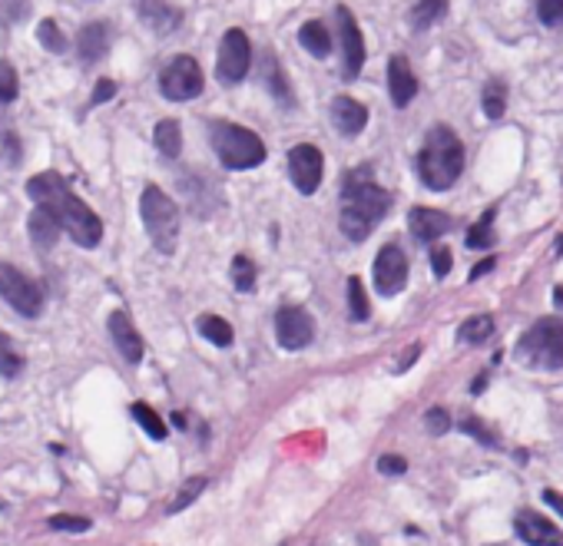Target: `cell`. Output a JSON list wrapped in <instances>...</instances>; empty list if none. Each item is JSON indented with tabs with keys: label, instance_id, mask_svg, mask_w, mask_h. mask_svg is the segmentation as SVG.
Segmentation results:
<instances>
[{
	"label": "cell",
	"instance_id": "cell-1",
	"mask_svg": "<svg viewBox=\"0 0 563 546\" xmlns=\"http://www.w3.org/2000/svg\"><path fill=\"white\" fill-rule=\"evenodd\" d=\"M27 196L47 209L60 225L63 232H70V239L79 246V249H97L100 239H103V222L100 215L79 199L70 193L66 179L60 173H37L27 179Z\"/></svg>",
	"mask_w": 563,
	"mask_h": 546
},
{
	"label": "cell",
	"instance_id": "cell-2",
	"mask_svg": "<svg viewBox=\"0 0 563 546\" xmlns=\"http://www.w3.org/2000/svg\"><path fill=\"white\" fill-rule=\"evenodd\" d=\"M391 209V196L388 189H381L375 183V170L371 163L345 173V183H342V232L348 243H365L371 236V228L388 215Z\"/></svg>",
	"mask_w": 563,
	"mask_h": 546
},
{
	"label": "cell",
	"instance_id": "cell-3",
	"mask_svg": "<svg viewBox=\"0 0 563 546\" xmlns=\"http://www.w3.org/2000/svg\"><path fill=\"white\" fill-rule=\"evenodd\" d=\"M464 173V142L451 126H431L418 156V176L428 189L444 193Z\"/></svg>",
	"mask_w": 563,
	"mask_h": 546
},
{
	"label": "cell",
	"instance_id": "cell-4",
	"mask_svg": "<svg viewBox=\"0 0 563 546\" xmlns=\"http://www.w3.org/2000/svg\"><path fill=\"white\" fill-rule=\"evenodd\" d=\"M209 142L225 170L238 173V170H256L266 163V142L238 123H225V120L209 123Z\"/></svg>",
	"mask_w": 563,
	"mask_h": 546
},
{
	"label": "cell",
	"instance_id": "cell-5",
	"mask_svg": "<svg viewBox=\"0 0 563 546\" xmlns=\"http://www.w3.org/2000/svg\"><path fill=\"white\" fill-rule=\"evenodd\" d=\"M139 215L156 252L173 256L180 243V206L159 186H146L139 196Z\"/></svg>",
	"mask_w": 563,
	"mask_h": 546
},
{
	"label": "cell",
	"instance_id": "cell-6",
	"mask_svg": "<svg viewBox=\"0 0 563 546\" xmlns=\"http://www.w3.org/2000/svg\"><path fill=\"white\" fill-rule=\"evenodd\" d=\"M514 358L524 368H534V371H560L563 368V322L560 319L534 322L521 335V342L514 348Z\"/></svg>",
	"mask_w": 563,
	"mask_h": 546
},
{
	"label": "cell",
	"instance_id": "cell-7",
	"mask_svg": "<svg viewBox=\"0 0 563 546\" xmlns=\"http://www.w3.org/2000/svg\"><path fill=\"white\" fill-rule=\"evenodd\" d=\"M203 66L189 53H176L163 70H159V94L170 103H186L203 94Z\"/></svg>",
	"mask_w": 563,
	"mask_h": 546
},
{
	"label": "cell",
	"instance_id": "cell-8",
	"mask_svg": "<svg viewBox=\"0 0 563 546\" xmlns=\"http://www.w3.org/2000/svg\"><path fill=\"white\" fill-rule=\"evenodd\" d=\"M0 298H4L24 319H37L44 311L40 285L34 278H27L21 269H14L11 262H0Z\"/></svg>",
	"mask_w": 563,
	"mask_h": 546
},
{
	"label": "cell",
	"instance_id": "cell-9",
	"mask_svg": "<svg viewBox=\"0 0 563 546\" xmlns=\"http://www.w3.org/2000/svg\"><path fill=\"white\" fill-rule=\"evenodd\" d=\"M253 66V47H249V37L232 27L225 30L222 44H219V60H216V76L222 84H243L246 80V73Z\"/></svg>",
	"mask_w": 563,
	"mask_h": 546
},
{
	"label": "cell",
	"instance_id": "cell-10",
	"mask_svg": "<svg viewBox=\"0 0 563 546\" xmlns=\"http://www.w3.org/2000/svg\"><path fill=\"white\" fill-rule=\"evenodd\" d=\"M289 176L302 196H311L318 189L321 176H326V156H321V149L311 142H298L289 152Z\"/></svg>",
	"mask_w": 563,
	"mask_h": 546
},
{
	"label": "cell",
	"instance_id": "cell-11",
	"mask_svg": "<svg viewBox=\"0 0 563 546\" xmlns=\"http://www.w3.org/2000/svg\"><path fill=\"white\" fill-rule=\"evenodd\" d=\"M371 275H375L378 295H384V298H391V295H397L401 288H405V285H408V259H405V252H401V246L388 243V246L375 256Z\"/></svg>",
	"mask_w": 563,
	"mask_h": 546
},
{
	"label": "cell",
	"instance_id": "cell-12",
	"mask_svg": "<svg viewBox=\"0 0 563 546\" xmlns=\"http://www.w3.org/2000/svg\"><path fill=\"white\" fill-rule=\"evenodd\" d=\"M335 21H339V34H342V76L345 80H355L365 66V37H362L355 14L345 4L335 8Z\"/></svg>",
	"mask_w": 563,
	"mask_h": 546
},
{
	"label": "cell",
	"instance_id": "cell-13",
	"mask_svg": "<svg viewBox=\"0 0 563 546\" xmlns=\"http://www.w3.org/2000/svg\"><path fill=\"white\" fill-rule=\"evenodd\" d=\"M276 338L285 351H302L305 345H311L315 338V325H311V315L298 305H285L279 308L276 315Z\"/></svg>",
	"mask_w": 563,
	"mask_h": 546
},
{
	"label": "cell",
	"instance_id": "cell-14",
	"mask_svg": "<svg viewBox=\"0 0 563 546\" xmlns=\"http://www.w3.org/2000/svg\"><path fill=\"white\" fill-rule=\"evenodd\" d=\"M514 533L527 543V546H563V530L553 526L543 513L537 510H521L514 517Z\"/></svg>",
	"mask_w": 563,
	"mask_h": 546
},
{
	"label": "cell",
	"instance_id": "cell-15",
	"mask_svg": "<svg viewBox=\"0 0 563 546\" xmlns=\"http://www.w3.org/2000/svg\"><path fill=\"white\" fill-rule=\"evenodd\" d=\"M388 90H391V103L397 110H405L418 97V76L405 53H394L388 60Z\"/></svg>",
	"mask_w": 563,
	"mask_h": 546
},
{
	"label": "cell",
	"instance_id": "cell-16",
	"mask_svg": "<svg viewBox=\"0 0 563 546\" xmlns=\"http://www.w3.org/2000/svg\"><path fill=\"white\" fill-rule=\"evenodd\" d=\"M408 228H412V236L418 243H435L441 236H448V232L454 228V219L438 212V209H425V206H415L412 215H408Z\"/></svg>",
	"mask_w": 563,
	"mask_h": 546
},
{
	"label": "cell",
	"instance_id": "cell-17",
	"mask_svg": "<svg viewBox=\"0 0 563 546\" xmlns=\"http://www.w3.org/2000/svg\"><path fill=\"white\" fill-rule=\"evenodd\" d=\"M110 338H113L117 351H120L130 364H139V361H143V338H139V332L133 328V322H130L126 311H113V315H110Z\"/></svg>",
	"mask_w": 563,
	"mask_h": 546
},
{
	"label": "cell",
	"instance_id": "cell-18",
	"mask_svg": "<svg viewBox=\"0 0 563 546\" xmlns=\"http://www.w3.org/2000/svg\"><path fill=\"white\" fill-rule=\"evenodd\" d=\"M332 123H335L339 133L358 136L368 126V110L358 100H352V97H335L332 100Z\"/></svg>",
	"mask_w": 563,
	"mask_h": 546
},
{
	"label": "cell",
	"instance_id": "cell-19",
	"mask_svg": "<svg viewBox=\"0 0 563 546\" xmlns=\"http://www.w3.org/2000/svg\"><path fill=\"white\" fill-rule=\"evenodd\" d=\"M27 232H30V243L37 246V252H50L53 246H57V239H60V232H63V225L47 212V209H34L30 212V219H27Z\"/></svg>",
	"mask_w": 563,
	"mask_h": 546
},
{
	"label": "cell",
	"instance_id": "cell-20",
	"mask_svg": "<svg viewBox=\"0 0 563 546\" xmlns=\"http://www.w3.org/2000/svg\"><path fill=\"white\" fill-rule=\"evenodd\" d=\"M76 50L79 57H84V63H97L107 57L110 50V27L107 24H87L84 30H79V40H76Z\"/></svg>",
	"mask_w": 563,
	"mask_h": 546
},
{
	"label": "cell",
	"instance_id": "cell-21",
	"mask_svg": "<svg viewBox=\"0 0 563 546\" xmlns=\"http://www.w3.org/2000/svg\"><path fill=\"white\" fill-rule=\"evenodd\" d=\"M298 44H302L311 57H318V60H326V57L332 53V34L326 30V24H321V21H308V24H302V30H298Z\"/></svg>",
	"mask_w": 563,
	"mask_h": 546
},
{
	"label": "cell",
	"instance_id": "cell-22",
	"mask_svg": "<svg viewBox=\"0 0 563 546\" xmlns=\"http://www.w3.org/2000/svg\"><path fill=\"white\" fill-rule=\"evenodd\" d=\"M152 139H156V149L167 156V160H176L183 152V129L176 120H159L156 129H152Z\"/></svg>",
	"mask_w": 563,
	"mask_h": 546
},
{
	"label": "cell",
	"instance_id": "cell-23",
	"mask_svg": "<svg viewBox=\"0 0 563 546\" xmlns=\"http://www.w3.org/2000/svg\"><path fill=\"white\" fill-rule=\"evenodd\" d=\"M196 328H199V335L206 338V342H212L216 348H229L232 345V325L225 322V319H219V315H203L199 322H196Z\"/></svg>",
	"mask_w": 563,
	"mask_h": 546
},
{
	"label": "cell",
	"instance_id": "cell-24",
	"mask_svg": "<svg viewBox=\"0 0 563 546\" xmlns=\"http://www.w3.org/2000/svg\"><path fill=\"white\" fill-rule=\"evenodd\" d=\"M444 14H448V0H418L415 11H412V27L428 30L438 21H444Z\"/></svg>",
	"mask_w": 563,
	"mask_h": 546
},
{
	"label": "cell",
	"instance_id": "cell-25",
	"mask_svg": "<svg viewBox=\"0 0 563 546\" xmlns=\"http://www.w3.org/2000/svg\"><path fill=\"white\" fill-rule=\"evenodd\" d=\"M143 17L156 27V34H170L180 24V11H170L159 0H143Z\"/></svg>",
	"mask_w": 563,
	"mask_h": 546
},
{
	"label": "cell",
	"instance_id": "cell-26",
	"mask_svg": "<svg viewBox=\"0 0 563 546\" xmlns=\"http://www.w3.org/2000/svg\"><path fill=\"white\" fill-rule=\"evenodd\" d=\"M494 209H488L485 215H480V222L477 225H470V232H467V246L470 249H491L494 243H498V236H494Z\"/></svg>",
	"mask_w": 563,
	"mask_h": 546
},
{
	"label": "cell",
	"instance_id": "cell-27",
	"mask_svg": "<svg viewBox=\"0 0 563 546\" xmlns=\"http://www.w3.org/2000/svg\"><path fill=\"white\" fill-rule=\"evenodd\" d=\"M491 335H494V322L488 315H474L457 328V342H464V345H480V342H488Z\"/></svg>",
	"mask_w": 563,
	"mask_h": 546
},
{
	"label": "cell",
	"instance_id": "cell-28",
	"mask_svg": "<svg viewBox=\"0 0 563 546\" xmlns=\"http://www.w3.org/2000/svg\"><path fill=\"white\" fill-rule=\"evenodd\" d=\"M130 411H133L136 424H139V427H143V431H146V434H149L152 440H167V434H170V431H167L163 418H159V414H156V411H152L149 405L136 401V405H133Z\"/></svg>",
	"mask_w": 563,
	"mask_h": 546
},
{
	"label": "cell",
	"instance_id": "cell-29",
	"mask_svg": "<svg viewBox=\"0 0 563 546\" xmlns=\"http://www.w3.org/2000/svg\"><path fill=\"white\" fill-rule=\"evenodd\" d=\"M480 107H485L488 120H501L507 110V87L504 84H488L485 94H480Z\"/></svg>",
	"mask_w": 563,
	"mask_h": 546
},
{
	"label": "cell",
	"instance_id": "cell-30",
	"mask_svg": "<svg viewBox=\"0 0 563 546\" xmlns=\"http://www.w3.org/2000/svg\"><path fill=\"white\" fill-rule=\"evenodd\" d=\"M24 371V355L14 348V342L0 332V374L4 377H17Z\"/></svg>",
	"mask_w": 563,
	"mask_h": 546
},
{
	"label": "cell",
	"instance_id": "cell-31",
	"mask_svg": "<svg viewBox=\"0 0 563 546\" xmlns=\"http://www.w3.org/2000/svg\"><path fill=\"white\" fill-rule=\"evenodd\" d=\"M21 94V80H17V70L11 60H0V107L14 103Z\"/></svg>",
	"mask_w": 563,
	"mask_h": 546
},
{
	"label": "cell",
	"instance_id": "cell-32",
	"mask_svg": "<svg viewBox=\"0 0 563 546\" xmlns=\"http://www.w3.org/2000/svg\"><path fill=\"white\" fill-rule=\"evenodd\" d=\"M348 311H352V322H368V295L362 288V278L352 275L348 278Z\"/></svg>",
	"mask_w": 563,
	"mask_h": 546
},
{
	"label": "cell",
	"instance_id": "cell-33",
	"mask_svg": "<svg viewBox=\"0 0 563 546\" xmlns=\"http://www.w3.org/2000/svg\"><path fill=\"white\" fill-rule=\"evenodd\" d=\"M206 484H209L206 477H189V481L183 484V491L173 497V504L167 507V513H170V517H173V513H183V510H186V507H189L203 491H206Z\"/></svg>",
	"mask_w": 563,
	"mask_h": 546
},
{
	"label": "cell",
	"instance_id": "cell-34",
	"mask_svg": "<svg viewBox=\"0 0 563 546\" xmlns=\"http://www.w3.org/2000/svg\"><path fill=\"white\" fill-rule=\"evenodd\" d=\"M232 285L238 291H253L256 288V265H253V259H246V256L232 259Z\"/></svg>",
	"mask_w": 563,
	"mask_h": 546
},
{
	"label": "cell",
	"instance_id": "cell-35",
	"mask_svg": "<svg viewBox=\"0 0 563 546\" xmlns=\"http://www.w3.org/2000/svg\"><path fill=\"white\" fill-rule=\"evenodd\" d=\"M37 40H40V47L50 50V53H66V37H63V30L57 27V21H40Z\"/></svg>",
	"mask_w": 563,
	"mask_h": 546
},
{
	"label": "cell",
	"instance_id": "cell-36",
	"mask_svg": "<svg viewBox=\"0 0 563 546\" xmlns=\"http://www.w3.org/2000/svg\"><path fill=\"white\" fill-rule=\"evenodd\" d=\"M262 70H266V80H269V87H272V94L282 100V103H289L292 97H289V87H285V76H282V70H279V63H276V57L272 53H266V60H262Z\"/></svg>",
	"mask_w": 563,
	"mask_h": 546
},
{
	"label": "cell",
	"instance_id": "cell-37",
	"mask_svg": "<svg viewBox=\"0 0 563 546\" xmlns=\"http://www.w3.org/2000/svg\"><path fill=\"white\" fill-rule=\"evenodd\" d=\"M47 526L50 530H60V533H87L94 523L87 520V517H70V513H53L50 520H47Z\"/></svg>",
	"mask_w": 563,
	"mask_h": 546
},
{
	"label": "cell",
	"instance_id": "cell-38",
	"mask_svg": "<svg viewBox=\"0 0 563 546\" xmlns=\"http://www.w3.org/2000/svg\"><path fill=\"white\" fill-rule=\"evenodd\" d=\"M537 17L543 27H563V0H537Z\"/></svg>",
	"mask_w": 563,
	"mask_h": 546
},
{
	"label": "cell",
	"instance_id": "cell-39",
	"mask_svg": "<svg viewBox=\"0 0 563 546\" xmlns=\"http://www.w3.org/2000/svg\"><path fill=\"white\" fill-rule=\"evenodd\" d=\"M405 471H408V460L401 457V454H384L378 460V474H384V477H401Z\"/></svg>",
	"mask_w": 563,
	"mask_h": 546
},
{
	"label": "cell",
	"instance_id": "cell-40",
	"mask_svg": "<svg viewBox=\"0 0 563 546\" xmlns=\"http://www.w3.org/2000/svg\"><path fill=\"white\" fill-rule=\"evenodd\" d=\"M425 427H428V434L441 437V434H448V427H451V414H448L444 408H431V411L425 414Z\"/></svg>",
	"mask_w": 563,
	"mask_h": 546
},
{
	"label": "cell",
	"instance_id": "cell-41",
	"mask_svg": "<svg viewBox=\"0 0 563 546\" xmlns=\"http://www.w3.org/2000/svg\"><path fill=\"white\" fill-rule=\"evenodd\" d=\"M461 431L464 434H470V437H477L480 444H488V447H494L498 444V434H491L485 424H480V421H474V418H467V421H461Z\"/></svg>",
	"mask_w": 563,
	"mask_h": 546
},
{
	"label": "cell",
	"instance_id": "cell-42",
	"mask_svg": "<svg viewBox=\"0 0 563 546\" xmlns=\"http://www.w3.org/2000/svg\"><path fill=\"white\" fill-rule=\"evenodd\" d=\"M0 11H4V21H24L27 17V0H0Z\"/></svg>",
	"mask_w": 563,
	"mask_h": 546
},
{
	"label": "cell",
	"instance_id": "cell-43",
	"mask_svg": "<svg viewBox=\"0 0 563 546\" xmlns=\"http://www.w3.org/2000/svg\"><path fill=\"white\" fill-rule=\"evenodd\" d=\"M431 262H435V275L444 278V275L451 272V249H444V246L435 249V252H431Z\"/></svg>",
	"mask_w": 563,
	"mask_h": 546
},
{
	"label": "cell",
	"instance_id": "cell-44",
	"mask_svg": "<svg viewBox=\"0 0 563 546\" xmlns=\"http://www.w3.org/2000/svg\"><path fill=\"white\" fill-rule=\"evenodd\" d=\"M113 97H117V84L113 80H100L97 90H94V107H100V103H107Z\"/></svg>",
	"mask_w": 563,
	"mask_h": 546
},
{
	"label": "cell",
	"instance_id": "cell-45",
	"mask_svg": "<svg viewBox=\"0 0 563 546\" xmlns=\"http://www.w3.org/2000/svg\"><path fill=\"white\" fill-rule=\"evenodd\" d=\"M494 265H498L494 259H485V262H480V265H474V269H470V282H477L480 275H488V272H491Z\"/></svg>",
	"mask_w": 563,
	"mask_h": 546
},
{
	"label": "cell",
	"instance_id": "cell-46",
	"mask_svg": "<svg viewBox=\"0 0 563 546\" xmlns=\"http://www.w3.org/2000/svg\"><path fill=\"white\" fill-rule=\"evenodd\" d=\"M543 500H547V504L563 517V494H556V491H543Z\"/></svg>",
	"mask_w": 563,
	"mask_h": 546
},
{
	"label": "cell",
	"instance_id": "cell-47",
	"mask_svg": "<svg viewBox=\"0 0 563 546\" xmlns=\"http://www.w3.org/2000/svg\"><path fill=\"white\" fill-rule=\"evenodd\" d=\"M485 387H488V377H477V381L470 384V392L477 395V392H485Z\"/></svg>",
	"mask_w": 563,
	"mask_h": 546
},
{
	"label": "cell",
	"instance_id": "cell-48",
	"mask_svg": "<svg viewBox=\"0 0 563 546\" xmlns=\"http://www.w3.org/2000/svg\"><path fill=\"white\" fill-rule=\"evenodd\" d=\"M553 301H556V305H563V288H556V291H553Z\"/></svg>",
	"mask_w": 563,
	"mask_h": 546
},
{
	"label": "cell",
	"instance_id": "cell-49",
	"mask_svg": "<svg viewBox=\"0 0 563 546\" xmlns=\"http://www.w3.org/2000/svg\"><path fill=\"white\" fill-rule=\"evenodd\" d=\"M556 252H563V239H560V243H556Z\"/></svg>",
	"mask_w": 563,
	"mask_h": 546
}]
</instances>
